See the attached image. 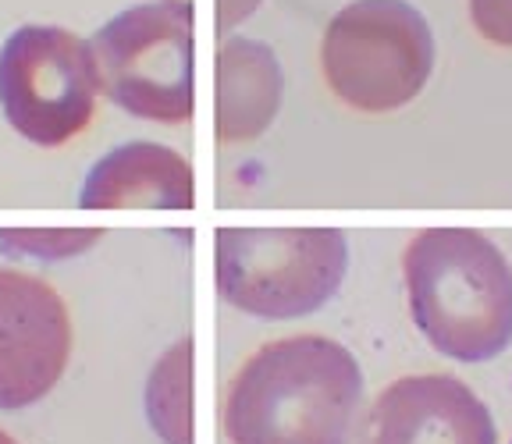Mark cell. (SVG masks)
I'll return each mask as SVG.
<instances>
[{"label": "cell", "instance_id": "cell-1", "mask_svg": "<svg viewBox=\"0 0 512 444\" xmlns=\"http://www.w3.org/2000/svg\"><path fill=\"white\" fill-rule=\"evenodd\" d=\"M363 398L360 363L324 334H292L256 349L228 384L232 444H349Z\"/></svg>", "mask_w": 512, "mask_h": 444}, {"label": "cell", "instance_id": "cell-2", "mask_svg": "<svg viewBox=\"0 0 512 444\" xmlns=\"http://www.w3.org/2000/svg\"><path fill=\"white\" fill-rule=\"evenodd\" d=\"M409 313L441 356L488 363L512 345V267L473 228H427L402 256Z\"/></svg>", "mask_w": 512, "mask_h": 444}, {"label": "cell", "instance_id": "cell-3", "mask_svg": "<svg viewBox=\"0 0 512 444\" xmlns=\"http://www.w3.org/2000/svg\"><path fill=\"white\" fill-rule=\"evenodd\" d=\"M320 72L352 111H399L431 79L434 32L406 0H352L324 25Z\"/></svg>", "mask_w": 512, "mask_h": 444}, {"label": "cell", "instance_id": "cell-4", "mask_svg": "<svg viewBox=\"0 0 512 444\" xmlns=\"http://www.w3.org/2000/svg\"><path fill=\"white\" fill-rule=\"evenodd\" d=\"M349 242L338 228H228L214 238L217 295L239 313L292 320L342 288Z\"/></svg>", "mask_w": 512, "mask_h": 444}, {"label": "cell", "instance_id": "cell-5", "mask_svg": "<svg viewBox=\"0 0 512 444\" xmlns=\"http://www.w3.org/2000/svg\"><path fill=\"white\" fill-rule=\"evenodd\" d=\"M100 89L132 118L182 125L192 118V4L150 0L114 15L93 40Z\"/></svg>", "mask_w": 512, "mask_h": 444}, {"label": "cell", "instance_id": "cell-6", "mask_svg": "<svg viewBox=\"0 0 512 444\" xmlns=\"http://www.w3.org/2000/svg\"><path fill=\"white\" fill-rule=\"evenodd\" d=\"M96 93L93 47L61 25H22L0 47V107L29 143H72L93 125Z\"/></svg>", "mask_w": 512, "mask_h": 444}, {"label": "cell", "instance_id": "cell-7", "mask_svg": "<svg viewBox=\"0 0 512 444\" xmlns=\"http://www.w3.org/2000/svg\"><path fill=\"white\" fill-rule=\"evenodd\" d=\"M72 356V317L36 274L0 270V409L40 402Z\"/></svg>", "mask_w": 512, "mask_h": 444}, {"label": "cell", "instance_id": "cell-8", "mask_svg": "<svg viewBox=\"0 0 512 444\" xmlns=\"http://www.w3.org/2000/svg\"><path fill=\"white\" fill-rule=\"evenodd\" d=\"M360 444H498V430L470 384L448 373H416L374 398Z\"/></svg>", "mask_w": 512, "mask_h": 444}, {"label": "cell", "instance_id": "cell-9", "mask_svg": "<svg viewBox=\"0 0 512 444\" xmlns=\"http://www.w3.org/2000/svg\"><path fill=\"white\" fill-rule=\"evenodd\" d=\"M196 182L182 153L157 143H125L100 157L82 185V210H192Z\"/></svg>", "mask_w": 512, "mask_h": 444}, {"label": "cell", "instance_id": "cell-10", "mask_svg": "<svg viewBox=\"0 0 512 444\" xmlns=\"http://www.w3.org/2000/svg\"><path fill=\"white\" fill-rule=\"evenodd\" d=\"M285 96L274 50L260 40L228 36L214 61V135L221 146L253 143L271 128Z\"/></svg>", "mask_w": 512, "mask_h": 444}, {"label": "cell", "instance_id": "cell-11", "mask_svg": "<svg viewBox=\"0 0 512 444\" xmlns=\"http://www.w3.org/2000/svg\"><path fill=\"white\" fill-rule=\"evenodd\" d=\"M146 416L164 444H192V338L171 345L153 366Z\"/></svg>", "mask_w": 512, "mask_h": 444}, {"label": "cell", "instance_id": "cell-12", "mask_svg": "<svg viewBox=\"0 0 512 444\" xmlns=\"http://www.w3.org/2000/svg\"><path fill=\"white\" fill-rule=\"evenodd\" d=\"M100 242L96 228H8L0 231V246L11 256H36V260H68L82 256Z\"/></svg>", "mask_w": 512, "mask_h": 444}, {"label": "cell", "instance_id": "cell-13", "mask_svg": "<svg viewBox=\"0 0 512 444\" xmlns=\"http://www.w3.org/2000/svg\"><path fill=\"white\" fill-rule=\"evenodd\" d=\"M470 22L484 43L512 50V0H470Z\"/></svg>", "mask_w": 512, "mask_h": 444}, {"label": "cell", "instance_id": "cell-14", "mask_svg": "<svg viewBox=\"0 0 512 444\" xmlns=\"http://www.w3.org/2000/svg\"><path fill=\"white\" fill-rule=\"evenodd\" d=\"M264 0H217L214 4V22H217V36H228L239 22H246Z\"/></svg>", "mask_w": 512, "mask_h": 444}, {"label": "cell", "instance_id": "cell-15", "mask_svg": "<svg viewBox=\"0 0 512 444\" xmlns=\"http://www.w3.org/2000/svg\"><path fill=\"white\" fill-rule=\"evenodd\" d=\"M0 444H18V441L11 434H4V430H0Z\"/></svg>", "mask_w": 512, "mask_h": 444}]
</instances>
